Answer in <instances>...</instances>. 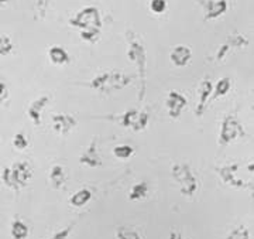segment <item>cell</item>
Returning <instances> with one entry per match:
<instances>
[{"mask_svg":"<svg viewBox=\"0 0 254 239\" xmlns=\"http://www.w3.org/2000/svg\"><path fill=\"white\" fill-rule=\"evenodd\" d=\"M127 40V57L136 65L138 74V99L143 101L147 92V50L141 37L133 30L126 31Z\"/></svg>","mask_w":254,"mask_h":239,"instance_id":"1","label":"cell"},{"mask_svg":"<svg viewBox=\"0 0 254 239\" xmlns=\"http://www.w3.org/2000/svg\"><path fill=\"white\" fill-rule=\"evenodd\" d=\"M131 81L133 78L127 74L119 73V71H108V73L96 75L91 81L89 86L93 91L108 95L112 92L125 89L127 85L131 83Z\"/></svg>","mask_w":254,"mask_h":239,"instance_id":"2","label":"cell"},{"mask_svg":"<svg viewBox=\"0 0 254 239\" xmlns=\"http://www.w3.org/2000/svg\"><path fill=\"white\" fill-rule=\"evenodd\" d=\"M31 175H33V171H31L30 164L26 161H17L13 165H7L3 170L1 180L10 188L21 190L27 185Z\"/></svg>","mask_w":254,"mask_h":239,"instance_id":"3","label":"cell"},{"mask_svg":"<svg viewBox=\"0 0 254 239\" xmlns=\"http://www.w3.org/2000/svg\"><path fill=\"white\" fill-rule=\"evenodd\" d=\"M171 174H173L174 180L180 185L182 195L185 197H193L195 193L198 191V178L196 174L192 171L190 164L187 163H178L174 164L171 168Z\"/></svg>","mask_w":254,"mask_h":239,"instance_id":"4","label":"cell"},{"mask_svg":"<svg viewBox=\"0 0 254 239\" xmlns=\"http://www.w3.org/2000/svg\"><path fill=\"white\" fill-rule=\"evenodd\" d=\"M246 129L243 123L237 119L235 115H226L222 125H220V132H219V145L220 146H227L232 142H235L239 138H245Z\"/></svg>","mask_w":254,"mask_h":239,"instance_id":"5","label":"cell"},{"mask_svg":"<svg viewBox=\"0 0 254 239\" xmlns=\"http://www.w3.org/2000/svg\"><path fill=\"white\" fill-rule=\"evenodd\" d=\"M116 120L120 126L127 129H131L133 132H143L150 122V113L145 109H131L126 110L125 113L116 116Z\"/></svg>","mask_w":254,"mask_h":239,"instance_id":"6","label":"cell"},{"mask_svg":"<svg viewBox=\"0 0 254 239\" xmlns=\"http://www.w3.org/2000/svg\"><path fill=\"white\" fill-rule=\"evenodd\" d=\"M69 24L79 30L86 28H102V17L100 11L95 6H88L79 10L72 18H69Z\"/></svg>","mask_w":254,"mask_h":239,"instance_id":"7","label":"cell"},{"mask_svg":"<svg viewBox=\"0 0 254 239\" xmlns=\"http://www.w3.org/2000/svg\"><path fill=\"white\" fill-rule=\"evenodd\" d=\"M239 170H240L239 164H226L219 165L216 168V173L220 177V180L227 185H230L233 188H243L247 185V183L239 175Z\"/></svg>","mask_w":254,"mask_h":239,"instance_id":"8","label":"cell"},{"mask_svg":"<svg viewBox=\"0 0 254 239\" xmlns=\"http://www.w3.org/2000/svg\"><path fill=\"white\" fill-rule=\"evenodd\" d=\"M247 46H249V40L243 34L232 33L230 36H227L226 40L218 48V51L215 54V61H223L232 48H245Z\"/></svg>","mask_w":254,"mask_h":239,"instance_id":"9","label":"cell"},{"mask_svg":"<svg viewBox=\"0 0 254 239\" xmlns=\"http://www.w3.org/2000/svg\"><path fill=\"white\" fill-rule=\"evenodd\" d=\"M199 6L203 9V18L206 21L216 20L223 16L229 9L227 0H196Z\"/></svg>","mask_w":254,"mask_h":239,"instance_id":"10","label":"cell"},{"mask_svg":"<svg viewBox=\"0 0 254 239\" xmlns=\"http://www.w3.org/2000/svg\"><path fill=\"white\" fill-rule=\"evenodd\" d=\"M187 105H188V99L185 98V95H182L181 92H168L165 106H167V113L171 119H178L182 115L184 109L187 108Z\"/></svg>","mask_w":254,"mask_h":239,"instance_id":"11","label":"cell"},{"mask_svg":"<svg viewBox=\"0 0 254 239\" xmlns=\"http://www.w3.org/2000/svg\"><path fill=\"white\" fill-rule=\"evenodd\" d=\"M212 91H213V83L209 78H205L202 80V82L199 83V88H198V103H196V108H195V116L198 118H202L205 110H206V106H208L209 98L212 96Z\"/></svg>","mask_w":254,"mask_h":239,"instance_id":"12","label":"cell"},{"mask_svg":"<svg viewBox=\"0 0 254 239\" xmlns=\"http://www.w3.org/2000/svg\"><path fill=\"white\" fill-rule=\"evenodd\" d=\"M79 163L82 165H86V167H100L103 164V160L99 155V150H98V140L93 139L89 146L83 150V153L79 157Z\"/></svg>","mask_w":254,"mask_h":239,"instance_id":"13","label":"cell"},{"mask_svg":"<svg viewBox=\"0 0 254 239\" xmlns=\"http://www.w3.org/2000/svg\"><path fill=\"white\" fill-rule=\"evenodd\" d=\"M76 126V119L66 113H57L53 116V129L57 135L66 136Z\"/></svg>","mask_w":254,"mask_h":239,"instance_id":"14","label":"cell"},{"mask_svg":"<svg viewBox=\"0 0 254 239\" xmlns=\"http://www.w3.org/2000/svg\"><path fill=\"white\" fill-rule=\"evenodd\" d=\"M48 103H50V96H47V95H43V96L37 98V99H34L30 103L27 110L28 118L37 126L41 125V115H43V110H44V108Z\"/></svg>","mask_w":254,"mask_h":239,"instance_id":"15","label":"cell"},{"mask_svg":"<svg viewBox=\"0 0 254 239\" xmlns=\"http://www.w3.org/2000/svg\"><path fill=\"white\" fill-rule=\"evenodd\" d=\"M190 58H192V51L187 46L174 47L170 54V60L175 67H187L190 64Z\"/></svg>","mask_w":254,"mask_h":239,"instance_id":"16","label":"cell"},{"mask_svg":"<svg viewBox=\"0 0 254 239\" xmlns=\"http://www.w3.org/2000/svg\"><path fill=\"white\" fill-rule=\"evenodd\" d=\"M48 58L55 65H65L71 61L69 54L66 53V50L60 46H53L48 50Z\"/></svg>","mask_w":254,"mask_h":239,"instance_id":"17","label":"cell"},{"mask_svg":"<svg viewBox=\"0 0 254 239\" xmlns=\"http://www.w3.org/2000/svg\"><path fill=\"white\" fill-rule=\"evenodd\" d=\"M50 181L53 184L54 188H61L65 181H66V174H65V170H64L63 165L55 164L51 167L50 170Z\"/></svg>","mask_w":254,"mask_h":239,"instance_id":"18","label":"cell"},{"mask_svg":"<svg viewBox=\"0 0 254 239\" xmlns=\"http://www.w3.org/2000/svg\"><path fill=\"white\" fill-rule=\"evenodd\" d=\"M230 88H232V80L229 77H223L213 86V91H212V96L210 98L212 99H219V98L227 95L229 91H230Z\"/></svg>","mask_w":254,"mask_h":239,"instance_id":"19","label":"cell"},{"mask_svg":"<svg viewBox=\"0 0 254 239\" xmlns=\"http://www.w3.org/2000/svg\"><path fill=\"white\" fill-rule=\"evenodd\" d=\"M92 198V191L89 188H82L79 191H76V193L73 194L72 197H71V205L72 207H76V208H81L83 205H86L88 202L91 201Z\"/></svg>","mask_w":254,"mask_h":239,"instance_id":"20","label":"cell"},{"mask_svg":"<svg viewBox=\"0 0 254 239\" xmlns=\"http://www.w3.org/2000/svg\"><path fill=\"white\" fill-rule=\"evenodd\" d=\"M148 194V184L141 181V183L134 184L131 188H130V193H128V198L131 201H138V200H143L147 197Z\"/></svg>","mask_w":254,"mask_h":239,"instance_id":"21","label":"cell"},{"mask_svg":"<svg viewBox=\"0 0 254 239\" xmlns=\"http://www.w3.org/2000/svg\"><path fill=\"white\" fill-rule=\"evenodd\" d=\"M11 237L14 239H26L28 237L27 225L23 221L16 220L11 224Z\"/></svg>","mask_w":254,"mask_h":239,"instance_id":"22","label":"cell"},{"mask_svg":"<svg viewBox=\"0 0 254 239\" xmlns=\"http://www.w3.org/2000/svg\"><path fill=\"white\" fill-rule=\"evenodd\" d=\"M113 155L120 160H127L134 155V149L130 145H119L113 149Z\"/></svg>","mask_w":254,"mask_h":239,"instance_id":"23","label":"cell"},{"mask_svg":"<svg viewBox=\"0 0 254 239\" xmlns=\"http://www.w3.org/2000/svg\"><path fill=\"white\" fill-rule=\"evenodd\" d=\"M116 238L118 239H141L140 234L137 231L127 228V227H119L116 231Z\"/></svg>","mask_w":254,"mask_h":239,"instance_id":"24","label":"cell"},{"mask_svg":"<svg viewBox=\"0 0 254 239\" xmlns=\"http://www.w3.org/2000/svg\"><path fill=\"white\" fill-rule=\"evenodd\" d=\"M100 37V28H86L81 30V38L86 43H96Z\"/></svg>","mask_w":254,"mask_h":239,"instance_id":"25","label":"cell"},{"mask_svg":"<svg viewBox=\"0 0 254 239\" xmlns=\"http://www.w3.org/2000/svg\"><path fill=\"white\" fill-rule=\"evenodd\" d=\"M13 43L9 37L4 34H0V55H9L13 51Z\"/></svg>","mask_w":254,"mask_h":239,"instance_id":"26","label":"cell"},{"mask_svg":"<svg viewBox=\"0 0 254 239\" xmlns=\"http://www.w3.org/2000/svg\"><path fill=\"white\" fill-rule=\"evenodd\" d=\"M226 239H250V232L246 228L245 225L242 227H237L235 230L232 231Z\"/></svg>","mask_w":254,"mask_h":239,"instance_id":"27","label":"cell"},{"mask_svg":"<svg viewBox=\"0 0 254 239\" xmlns=\"http://www.w3.org/2000/svg\"><path fill=\"white\" fill-rule=\"evenodd\" d=\"M13 146L16 147L17 150H24V149H27L28 147L27 136H26L24 133H21V132L16 133V135H14V138H13Z\"/></svg>","mask_w":254,"mask_h":239,"instance_id":"28","label":"cell"},{"mask_svg":"<svg viewBox=\"0 0 254 239\" xmlns=\"http://www.w3.org/2000/svg\"><path fill=\"white\" fill-rule=\"evenodd\" d=\"M150 10L154 14H163L167 10V1L165 0H150Z\"/></svg>","mask_w":254,"mask_h":239,"instance_id":"29","label":"cell"},{"mask_svg":"<svg viewBox=\"0 0 254 239\" xmlns=\"http://www.w3.org/2000/svg\"><path fill=\"white\" fill-rule=\"evenodd\" d=\"M73 227H75V224H71V225H68L66 228H64V230L58 231V232H55L54 235L51 237L50 239H68V237L71 235V232H72Z\"/></svg>","mask_w":254,"mask_h":239,"instance_id":"30","label":"cell"},{"mask_svg":"<svg viewBox=\"0 0 254 239\" xmlns=\"http://www.w3.org/2000/svg\"><path fill=\"white\" fill-rule=\"evenodd\" d=\"M48 3H50V0H37V10L41 13V17H44V13H46Z\"/></svg>","mask_w":254,"mask_h":239,"instance_id":"31","label":"cell"},{"mask_svg":"<svg viewBox=\"0 0 254 239\" xmlns=\"http://www.w3.org/2000/svg\"><path fill=\"white\" fill-rule=\"evenodd\" d=\"M6 92H7V88H6V83H4V82H3V81H1V80H0V99L6 96Z\"/></svg>","mask_w":254,"mask_h":239,"instance_id":"32","label":"cell"},{"mask_svg":"<svg viewBox=\"0 0 254 239\" xmlns=\"http://www.w3.org/2000/svg\"><path fill=\"white\" fill-rule=\"evenodd\" d=\"M170 239H185L182 237L180 232H177V231H173L171 234H170Z\"/></svg>","mask_w":254,"mask_h":239,"instance_id":"33","label":"cell"},{"mask_svg":"<svg viewBox=\"0 0 254 239\" xmlns=\"http://www.w3.org/2000/svg\"><path fill=\"white\" fill-rule=\"evenodd\" d=\"M253 167H254L253 161H252L250 164L247 165V171H249V173H252V174H253Z\"/></svg>","mask_w":254,"mask_h":239,"instance_id":"34","label":"cell"},{"mask_svg":"<svg viewBox=\"0 0 254 239\" xmlns=\"http://www.w3.org/2000/svg\"><path fill=\"white\" fill-rule=\"evenodd\" d=\"M9 0H0V6H6Z\"/></svg>","mask_w":254,"mask_h":239,"instance_id":"35","label":"cell"},{"mask_svg":"<svg viewBox=\"0 0 254 239\" xmlns=\"http://www.w3.org/2000/svg\"><path fill=\"white\" fill-rule=\"evenodd\" d=\"M0 140H1V135H0Z\"/></svg>","mask_w":254,"mask_h":239,"instance_id":"36","label":"cell"}]
</instances>
